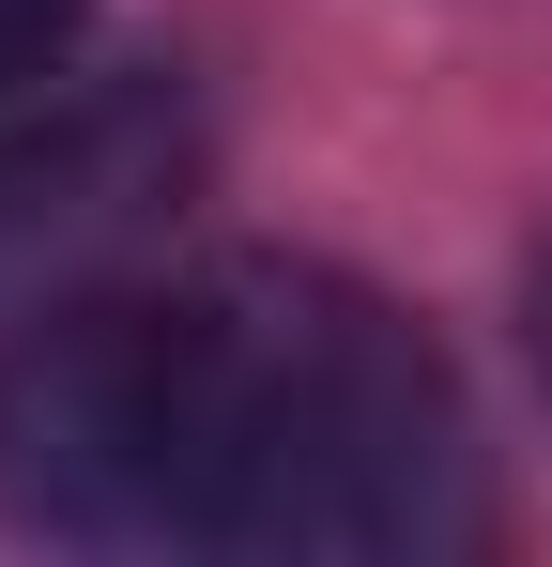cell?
<instances>
[{"label":"cell","instance_id":"1","mask_svg":"<svg viewBox=\"0 0 552 567\" xmlns=\"http://www.w3.org/2000/svg\"><path fill=\"white\" fill-rule=\"evenodd\" d=\"M170 353V537L184 553L368 567L430 553L476 506L446 353L323 261H215L154 291Z\"/></svg>","mask_w":552,"mask_h":567},{"label":"cell","instance_id":"2","mask_svg":"<svg viewBox=\"0 0 552 567\" xmlns=\"http://www.w3.org/2000/svg\"><path fill=\"white\" fill-rule=\"evenodd\" d=\"M0 522L170 553V353L154 291H62L0 338Z\"/></svg>","mask_w":552,"mask_h":567},{"label":"cell","instance_id":"3","mask_svg":"<svg viewBox=\"0 0 552 567\" xmlns=\"http://www.w3.org/2000/svg\"><path fill=\"white\" fill-rule=\"evenodd\" d=\"M184 185H200V123L154 78H108V93H62L47 123H16L0 138V322L108 291L170 230Z\"/></svg>","mask_w":552,"mask_h":567},{"label":"cell","instance_id":"4","mask_svg":"<svg viewBox=\"0 0 552 567\" xmlns=\"http://www.w3.org/2000/svg\"><path fill=\"white\" fill-rule=\"evenodd\" d=\"M78 16H92V0H0V93H16V78H47V62L78 47Z\"/></svg>","mask_w":552,"mask_h":567},{"label":"cell","instance_id":"5","mask_svg":"<svg viewBox=\"0 0 552 567\" xmlns=\"http://www.w3.org/2000/svg\"><path fill=\"white\" fill-rule=\"evenodd\" d=\"M522 322H538V383H552V246H538V277H522Z\"/></svg>","mask_w":552,"mask_h":567}]
</instances>
